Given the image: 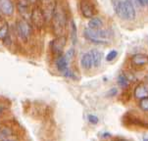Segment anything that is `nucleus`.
Wrapping results in <instances>:
<instances>
[{
  "mask_svg": "<svg viewBox=\"0 0 148 141\" xmlns=\"http://www.w3.org/2000/svg\"><path fill=\"white\" fill-rule=\"evenodd\" d=\"M111 32L103 29H86L84 31V36L85 39L92 43L96 44H107L111 40Z\"/></svg>",
  "mask_w": 148,
  "mask_h": 141,
  "instance_id": "nucleus-1",
  "label": "nucleus"
},
{
  "mask_svg": "<svg viewBox=\"0 0 148 141\" xmlns=\"http://www.w3.org/2000/svg\"><path fill=\"white\" fill-rule=\"evenodd\" d=\"M52 22H53V29L57 35H61L63 32L65 26L67 23V17L61 4L55 3L53 14H52Z\"/></svg>",
  "mask_w": 148,
  "mask_h": 141,
  "instance_id": "nucleus-2",
  "label": "nucleus"
},
{
  "mask_svg": "<svg viewBox=\"0 0 148 141\" xmlns=\"http://www.w3.org/2000/svg\"><path fill=\"white\" fill-rule=\"evenodd\" d=\"M16 31L18 36L24 41H27L31 36L32 29L29 26V22L25 19L18 20L16 23Z\"/></svg>",
  "mask_w": 148,
  "mask_h": 141,
  "instance_id": "nucleus-3",
  "label": "nucleus"
},
{
  "mask_svg": "<svg viewBox=\"0 0 148 141\" xmlns=\"http://www.w3.org/2000/svg\"><path fill=\"white\" fill-rule=\"evenodd\" d=\"M67 44V37L65 35H57L56 38H54L50 43L52 52L57 56H61L63 55L64 48Z\"/></svg>",
  "mask_w": 148,
  "mask_h": 141,
  "instance_id": "nucleus-4",
  "label": "nucleus"
},
{
  "mask_svg": "<svg viewBox=\"0 0 148 141\" xmlns=\"http://www.w3.org/2000/svg\"><path fill=\"white\" fill-rule=\"evenodd\" d=\"M34 27L36 29H42L44 27V24L46 22V18L44 16L43 11L40 8H34L32 10L31 19H29Z\"/></svg>",
  "mask_w": 148,
  "mask_h": 141,
  "instance_id": "nucleus-5",
  "label": "nucleus"
},
{
  "mask_svg": "<svg viewBox=\"0 0 148 141\" xmlns=\"http://www.w3.org/2000/svg\"><path fill=\"white\" fill-rule=\"evenodd\" d=\"M0 13L10 17L14 14V5L11 0H0Z\"/></svg>",
  "mask_w": 148,
  "mask_h": 141,
  "instance_id": "nucleus-6",
  "label": "nucleus"
},
{
  "mask_svg": "<svg viewBox=\"0 0 148 141\" xmlns=\"http://www.w3.org/2000/svg\"><path fill=\"white\" fill-rule=\"evenodd\" d=\"M79 8H81V12L82 16L86 19H91L94 15V8L91 4L86 0H82L79 4Z\"/></svg>",
  "mask_w": 148,
  "mask_h": 141,
  "instance_id": "nucleus-7",
  "label": "nucleus"
},
{
  "mask_svg": "<svg viewBox=\"0 0 148 141\" xmlns=\"http://www.w3.org/2000/svg\"><path fill=\"white\" fill-rule=\"evenodd\" d=\"M124 1L125 13H126V20H134L135 18V9L132 0H123Z\"/></svg>",
  "mask_w": 148,
  "mask_h": 141,
  "instance_id": "nucleus-8",
  "label": "nucleus"
},
{
  "mask_svg": "<svg viewBox=\"0 0 148 141\" xmlns=\"http://www.w3.org/2000/svg\"><path fill=\"white\" fill-rule=\"evenodd\" d=\"M68 64H69V61L66 59V57H65L64 55H61V56L57 57L56 62H55V65H56L57 70H58L62 75H64L65 73L69 70V68H68Z\"/></svg>",
  "mask_w": 148,
  "mask_h": 141,
  "instance_id": "nucleus-9",
  "label": "nucleus"
},
{
  "mask_svg": "<svg viewBox=\"0 0 148 141\" xmlns=\"http://www.w3.org/2000/svg\"><path fill=\"white\" fill-rule=\"evenodd\" d=\"M134 97L141 100L148 97V87L145 84H138L134 89Z\"/></svg>",
  "mask_w": 148,
  "mask_h": 141,
  "instance_id": "nucleus-10",
  "label": "nucleus"
},
{
  "mask_svg": "<svg viewBox=\"0 0 148 141\" xmlns=\"http://www.w3.org/2000/svg\"><path fill=\"white\" fill-rule=\"evenodd\" d=\"M132 63L134 65V66H144L148 63V56L145 54H134V56L132 57Z\"/></svg>",
  "mask_w": 148,
  "mask_h": 141,
  "instance_id": "nucleus-11",
  "label": "nucleus"
},
{
  "mask_svg": "<svg viewBox=\"0 0 148 141\" xmlns=\"http://www.w3.org/2000/svg\"><path fill=\"white\" fill-rule=\"evenodd\" d=\"M81 65H82V69H84V70H89L93 67V61H92V57L89 52L84 53L82 56Z\"/></svg>",
  "mask_w": 148,
  "mask_h": 141,
  "instance_id": "nucleus-12",
  "label": "nucleus"
},
{
  "mask_svg": "<svg viewBox=\"0 0 148 141\" xmlns=\"http://www.w3.org/2000/svg\"><path fill=\"white\" fill-rule=\"evenodd\" d=\"M90 55L92 57V61H93V67H98L102 62V59H103V54L102 52L98 51L96 49H91L89 51Z\"/></svg>",
  "mask_w": 148,
  "mask_h": 141,
  "instance_id": "nucleus-13",
  "label": "nucleus"
},
{
  "mask_svg": "<svg viewBox=\"0 0 148 141\" xmlns=\"http://www.w3.org/2000/svg\"><path fill=\"white\" fill-rule=\"evenodd\" d=\"M102 25H103V21L99 17H92L91 19H89L88 22L89 29H101Z\"/></svg>",
  "mask_w": 148,
  "mask_h": 141,
  "instance_id": "nucleus-14",
  "label": "nucleus"
},
{
  "mask_svg": "<svg viewBox=\"0 0 148 141\" xmlns=\"http://www.w3.org/2000/svg\"><path fill=\"white\" fill-rule=\"evenodd\" d=\"M70 37L72 39L73 44H76L77 41V26L75 24V22L71 21V26H70Z\"/></svg>",
  "mask_w": 148,
  "mask_h": 141,
  "instance_id": "nucleus-15",
  "label": "nucleus"
},
{
  "mask_svg": "<svg viewBox=\"0 0 148 141\" xmlns=\"http://www.w3.org/2000/svg\"><path fill=\"white\" fill-rule=\"evenodd\" d=\"M8 38H9V26L8 24H5L0 27V40L1 41H7Z\"/></svg>",
  "mask_w": 148,
  "mask_h": 141,
  "instance_id": "nucleus-16",
  "label": "nucleus"
},
{
  "mask_svg": "<svg viewBox=\"0 0 148 141\" xmlns=\"http://www.w3.org/2000/svg\"><path fill=\"white\" fill-rule=\"evenodd\" d=\"M117 82L121 87H127V85L130 84L129 79H127V75L124 74L119 75V77H118V79H117Z\"/></svg>",
  "mask_w": 148,
  "mask_h": 141,
  "instance_id": "nucleus-17",
  "label": "nucleus"
},
{
  "mask_svg": "<svg viewBox=\"0 0 148 141\" xmlns=\"http://www.w3.org/2000/svg\"><path fill=\"white\" fill-rule=\"evenodd\" d=\"M12 134V130L9 127H4L0 129V140L7 139Z\"/></svg>",
  "mask_w": 148,
  "mask_h": 141,
  "instance_id": "nucleus-18",
  "label": "nucleus"
},
{
  "mask_svg": "<svg viewBox=\"0 0 148 141\" xmlns=\"http://www.w3.org/2000/svg\"><path fill=\"white\" fill-rule=\"evenodd\" d=\"M139 107H140V109H141V110L145 111V112H148V97L140 100Z\"/></svg>",
  "mask_w": 148,
  "mask_h": 141,
  "instance_id": "nucleus-19",
  "label": "nucleus"
},
{
  "mask_svg": "<svg viewBox=\"0 0 148 141\" xmlns=\"http://www.w3.org/2000/svg\"><path fill=\"white\" fill-rule=\"evenodd\" d=\"M117 55H118V52L116 51V50H111V51H110V52L107 54V56H106V61H108V62L113 61V60L116 59Z\"/></svg>",
  "mask_w": 148,
  "mask_h": 141,
  "instance_id": "nucleus-20",
  "label": "nucleus"
},
{
  "mask_svg": "<svg viewBox=\"0 0 148 141\" xmlns=\"http://www.w3.org/2000/svg\"><path fill=\"white\" fill-rule=\"evenodd\" d=\"M74 55H75V50L74 49H70V50H68L66 53H65L64 56L66 57V59L68 60V61H70V60L74 57Z\"/></svg>",
  "mask_w": 148,
  "mask_h": 141,
  "instance_id": "nucleus-21",
  "label": "nucleus"
},
{
  "mask_svg": "<svg viewBox=\"0 0 148 141\" xmlns=\"http://www.w3.org/2000/svg\"><path fill=\"white\" fill-rule=\"evenodd\" d=\"M87 120H89L90 123H93V125H95V123H98V118L96 117V116H93V115H88V117H87Z\"/></svg>",
  "mask_w": 148,
  "mask_h": 141,
  "instance_id": "nucleus-22",
  "label": "nucleus"
},
{
  "mask_svg": "<svg viewBox=\"0 0 148 141\" xmlns=\"http://www.w3.org/2000/svg\"><path fill=\"white\" fill-rule=\"evenodd\" d=\"M117 93H118V89L114 87V88H112V89L109 90V92H108V95H109L110 97H113V96H115Z\"/></svg>",
  "mask_w": 148,
  "mask_h": 141,
  "instance_id": "nucleus-23",
  "label": "nucleus"
},
{
  "mask_svg": "<svg viewBox=\"0 0 148 141\" xmlns=\"http://www.w3.org/2000/svg\"><path fill=\"white\" fill-rule=\"evenodd\" d=\"M137 3H138L140 6H145V3H144V0H136Z\"/></svg>",
  "mask_w": 148,
  "mask_h": 141,
  "instance_id": "nucleus-24",
  "label": "nucleus"
},
{
  "mask_svg": "<svg viewBox=\"0 0 148 141\" xmlns=\"http://www.w3.org/2000/svg\"><path fill=\"white\" fill-rule=\"evenodd\" d=\"M142 139H143V141H148V134H144L142 136Z\"/></svg>",
  "mask_w": 148,
  "mask_h": 141,
  "instance_id": "nucleus-25",
  "label": "nucleus"
},
{
  "mask_svg": "<svg viewBox=\"0 0 148 141\" xmlns=\"http://www.w3.org/2000/svg\"><path fill=\"white\" fill-rule=\"evenodd\" d=\"M103 136H110V133L105 132V134H103Z\"/></svg>",
  "mask_w": 148,
  "mask_h": 141,
  "instance_id": "nucleus-26",
  "label": "nucleus"
},
{
  "mask_svg": "<svg viewBox=\"0 0 148 141\" xmlns=\"http://www.w3.org/2000/svg\"><path fill=\"white\" fill-rule=\"evenodd\" d=\"M36 0H29V3H34V2H36Z\"/></svg>",
  "mask_w": 148,
  "mask_h": 141,
  "instance_id": "nucleus-27",
  "label": "nucleus"
},
{
  "mask_svg": "<svg viewBox=\"0 0 148 141\" xmlns=\"http://www.w3.org/2000/svg\"><path fill=\"white\" fill-rule=\"evenodd\" d=\"M42 1H44V2H49L50 0H42Z\"/></svg>",
  "mask_w": 148,
  "mask_h": 141,
  "instance_id": "nucleus-28",
  "label": "nucleus"
},
{
  "mask_svg": "<svg viewBox=\"0 0 148 141\" xmlns=\"http://www.w3.org/2000/svg\"><path fill=\"white\" fill-rule=\"evenodd\" d=\"M146 80H147V81H148V75H146Z\"/></svg>",
  "mask_w": 148,
  "mask_h": 141,
  "instance_id": "nucleus-29",
  "label": "nucleus"
},
{
  "mask_svg": "<svg viewBox=\"0 0 148 141\" xmlns=\"http://www.w3.org/2000/svg\"><path fill=\"white\" fill-rule=\"evenodd\" d=\"M116 141H126V140H116Z\"/></svg>",
  "mask_w": 148,
  "mask_h": 141,
  "instance_id": "nucleus-30",
  "label": "nucleus"
},
{
  "mask_svg": "<svg viewBox=\"0 0 148 141\" xmlns=\"http://www.w3.org/2000/svg\"><path fill=\"white\" fill-rule=\"evenodd\" d=\"M114 1H116V0H113V2H114Z\"/></svg>",
  "mask_w": 148,
  "mask_h": 141,
  "instance_id": "nucleus-31",
  "label": "nucleus"
}]
</instances>
